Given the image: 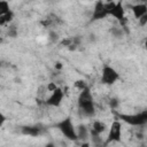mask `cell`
I'll return each mask as SVG.
<instances>
[{
  "mask_svg": "<svg viewBox=\"0 0 147 147\" xmlns=\"http://www.w3.org/2000/svg\"><path fill=\"white\" fill-rule=\"evenodd\" d=\"M77 103H78V108H79L80 113L85 117H93L95 115L94 99H93L92 92H91V90H90L88 86L86 88L79 91Z\"/></svg>",
  "mask_w": 147,
  "mask_h": 147,
  "instance_id": "obj_1",
  "label": "cell"
},
{
  "mask_svg": "<svg viewBox=\"0 0 147 147\" xmlns=\"http://www.w3.org/2000/svg\"><path fill=\"white\" fill-rule=\"evenodd\" d=\"M118 121H123L124 123L131 126H142L147 123V111L142 110L137 114H121L117 113Z\"/></svg>",
  "mask_w": 147,
  "mask_h": 147,
  "instance_id": "obj_2",
  "label": "cell"
},
{
  "mask_svg": "<svg viewBox=\"0 0 147 147\" xmlns=\"http://www.w3.org/2000/svg\"><path fill=\"white\" fill-rule=\"evenodd\" d=\"M56 127L60 130L62 136L65 137L68 140H72V141L78 140L76 126H75V124H74V122H72V119L70 117H65L64 119L60 121L56 124Z\"/></svg>",
  "mask_w": 147,
  "mask_h": 147,
  "instance_id": "obj_3",
  "label": "cell"
},
{
  "mask_svg": "<svg viewBox=\"0 0 147 147\" xmlns=\"http://www.w3.org/2000/svg\"><path fill=\"white\" fill-rule=\"evenodd\" d=\"M119 79V74L115 68H113L109 64H105L101 69L100 75V82L103 85H114Z\"/></svg>",
  "mask_w": 147,
  "mask_h": 147,
  "instance_id": "obj_4",
  "label": "cell"
},
{
  "mask_svg": "<svg viewBox=\"0 0 147 147\" xmlns=\"http://www.w3.org/2000/svg\"><path fill=\"white\" fill-rule=\"evenodd\" d=\"M122 139V123L118 119L113 121L110 127H109V132H108V137L105 141V144H109V142H119Z\"/></svg>",
  "mask_w": 147,
  "mask_h": 147,
  "instance_id": "obj_5",
  "label": "cell"
},
{
  "mask_svg": "<svg viewBox=\"0 0 147 147\" xmlns=\"http://www.w3.org/2000/svg\"><path fill=\"white\" fill-rule=\"evenodd\" d=\"M108 16V11L105 8V2L103 1H96L92 11V16H91V22H95V21H100L103 20Z\"/></svg>",
  "mask_w": 147,
  "mask_h": 147,
  "instance_id": "obj_6",
  "label": "cell"
},
{
  "mask_svg": "<svg viewBox=\"0 0 147 147\" xmlns=\"http://www.w3.org/2000/svg\"><path fill=\"white\" fill-rule=\"evenodd\" d=\"M64 98V92L61 87H57L55 91L51 93V95L46 99V105L49 107H59Z\"/></svg>",
  "mask_w": 147,
  "mask_h": 147,
  "instance_id": "obj_7",
  "label": "cell"
},
{
  "mask_svg": "<svg viewBox=\"0 0 147 147\" xmlns=\"http://www.w3.org/2000/svg\"><path fill=\"white\" fill-rule=\"evenodd\" d=\"M108 16H113L119 22H125V9L122 1H116L113 9L109 11Z\"/></svg>",
  "mask_w": 147,
  "mask_h": 147,
  "instance_id": "obj_8",
  "label": "cell"
},
{
  "mask_svg": "<svg viewBox=\"0 0 147 147\" xmlns=\"http://www.w3.org/2000/svg\"><path fill=\"white\" fill-rule=\"evenodd\" d=\"M132 14L134 16V18L140 20L142 16L147 15V5L145 2H140V3H136L131 7Z\"/></svg>",
  "mask_w": 147,
  "mask_h": 147,
  "instance_id": "obj_9",
  "label": "cell"
},
{
  "mask_svg": "<svg viewBox=\"0 0 147 147\" xmlns=\"http://www.w3.org/2000/svg\"><path fill=\"white\" fill-rule=\"evenodd\" d=\"M91 130H92L93 132L98 133V134H102V133L107 130V125H106L102 121H98V119H95V121H93V123H92Z\"/></svg>",
  "mask_w": 147,
  "mask_h": 147,
  "instance_id": "obj_10",
  "label": "cell"
},
{
  "mask_svg": "<svg viewBox=\"0 0 147 147\" xmlns=\"http://www.w3.org/2000/svg\"><path fill=\"white\" fill-rule=\"evenodd\" d=\"M76 131H77V137H78V139H80V140H83V141H85V140L88 138V136H90V130H87V127H86L85 125H83V124L78 125V126L76 127Z\"/></svg>",
  "mask_w": 147,
  "mask_h": 147,
  "instance_id": "obj_11",
  "label": "cell"
},
{
  "mask_svg": "<svg viewBox=\"0 0 147 147\" xmlns=\"http://www.w3.org/2000/svg\"><path fill=\"white\" fill-rule=\"evenodd\" d=\"M13 18H14V13H13L11 10H10L9 13L2 15V16L0 17V26H5V25L9 24V23L13 21Z\"/></svg>",
  "mask_w": 147,
  "mask_h": 147,
  "instance_id": "obj_12",
  "label": "cell"
},
{
  "mask_svg": "<svg viewBox=\"0 0 147 147\" xmlns=\"http://www.w3.org/2000/svg\"><path fill=\"white\" fill-rule=\"evenodd\" d=\"M22 131L24 134H29V136H38L40 132V130L37 126H25Z\"/></svg>",
  "mask_w": 147,
  "mask_h": 147,
  "instance_id": "obj_13",
  "label": "cell"
},
{
  "mask_svg": "<svg viewBox=\"0 0 147 147\" xmlns=\"http://www.w3.org/2000/svg\"><path fill=\"white\" fill-rule=\"evenodd\" d=\"M11 9H10V6H9V2L8 1H3V0H0V17L7 13H9Z\"/></svg>",
  "mask_w": 147,
  "mask_h": 147,
  "instance_id": "obj_14",
  "label": "cell"
},
{
  "mask_svg": "<svg viewBox=\"0 0 147 147\" xmlns=\"http://www.w3.org/2000/svg\"><path fill=\"white\" fill-rule=\"evenodd\" d=\"M75 87H76V88H78L79 91H82V90H84V88H86V87H87V84H86V82H85V80L79 79V80H76V82H75Z\"/></svg>",
  "mask_w": 147,
  "mask_h": 147,
  "instance_id": "obj_15",
  "label": "cell"
},
{
  "mask_svg": "<svg viewBox=\"0 0 147 147\" xmlns=\"http://www.w3.org/2000/svg\"><path fill=\"white\" fill-rule=\"evenodd\" d=\"M57 87H59V86H57V85H56L55 83H53V82H51V83H48V84H47V86H46V88H47V91H48V92H51V93H52L53 91H55V90H56Z\"/></svg>",
  "mask_w": 147,
  "mask_h": 147,
  "instance_id": "obj_16",
  "label": "cell"
},
{
  "mask_svg": "<svg viewBox=\"0 0 147 147\" xmlns=\"http://www.w3.org/2000/svg\"><path fill=\"white\" fill-rule=\"evenodd\" d=\"M138 22H139V24H140L141 26H145V25H146V23H147V15L142 16L140 20H138Z\"/></svg>",
  "mask_w": 147,
  "mask_h": 147,
  "instance_id": "obj_17",
  "label": "cell"
},
{
  "mask_svg": "<svg viewBox=\"0 0 147 147\" xmlns=\"http://www.w3.org/2000/svg\"><path fill=\"white\" fill-rule=\"evenodd\" d=\"M5 122H6V116L0 111V127H2V126H3Z\"/></svg>",
  "mask_w": 147,
  "mask_h": 147,
  "instance_id": "obj_18",
  "label": "cell"
},
{
  "mask_svg": "<svg viewBox=\"0 0 147 147\" xmlns=\"http://www.w3.org/2000/svg\"><path fill=\"white\" fill-rule=\"evenodd\" d=\"M55 69H57V70L62 69V63H61V62H56V64H55Z\"/></svg>",
  "mask_w": 147,
  "mask_h": 147,
  "instance_id": "obj_19",
  "label": "cell"
},
{
  "mask_svg": "<svg viewBox=\"0 0 147 147\" xmlns=\"http://www.w3.org/2000/svg\"><path fill=\"white\" fill-rule=\"evenodd\" d=\"M45 147H55V145H54L53 142H48V144H46Z\"/></svg>",
  "mask_w": 147,
  "mask_h": 147,
  "instance_id": "obj_20",
  "label": "cell"
}]
</instances>
